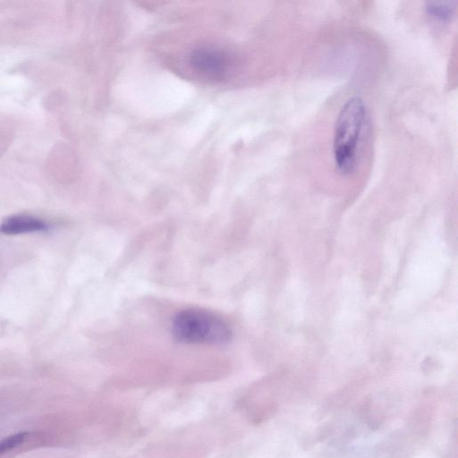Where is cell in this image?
I'll return each instance as SVG.
<instances>
[{"instance_id": "obj_1", "label": "cell", "mask_w": 458, "mask_h": 458, "mask_svg": "<svg viewBox=\"0 0 458 458\" xmlns=\"http://www.w3.org/2000/svg\"><path fill=\"white\" fill-rule=\"evenodd\" d=\"M367 122L368 108L363 98H348L335 118L332 139L334 164L342 175H350L357 168Z\"/></svg>"}, {"instance_id": "obj_2", "label": "cell", "mask_w": 458, "mask_h": 458, "mask_svg": "<svg viewBox=\"0 0 458 458\" xmlns=\"http://www.w3.org/2000/svg\"><path fill=\"white\" fill-rule=\"evenodd\" d=\"M172 334L183 344H224L232 338V331L223 319L196 309L182 310L174 317Z\"/></svg>"}, {"instance_id": "obj_3", "label": "cell", "mask_w": 458, "mask_h": 458, "mask_svg": "<svg viewBox=\"0 0 458 458\" xmlns=\"http://www.w3.org/2000/svg\"><path fill=\"white\" fill-rule=\"evenodd\" d=\"M189 64L192 70L205 79H225L233 64L232 55L225 50L201 47L191 51Z\"/></svg>"}, {"instance_id": "obj_4", "label": "cell", "mask_w": 458, "mask_h": 458, "mask_svg": "<svg viewBox=\"0 0 458 458\" xmlns=\"http://www.w3.org/2000/svg\"><path fill=\"white\" fill-rule=\"evenodd\" d=\"M48 228L47 224L32 216L14 215L5 218L0 224V233L14 235L45 232Z\"/></svg>"}, {"instance_id": "obj_5", "label": "cell", "mask_w": 458, "mask_h": 458, "mask_svg": "<svg viewBox=\"0 0 458 458\" xmlns=\"http://www.w3.org/2000/svg\"><path fill=\"white\" fill-rule=\"evenodd\" d=\"M456 9L455 1H428L425 4L427 15L441 23L451 21L456 13Z\"/></svg>"}, {"instance_id": "obj_6", "label": "cell", "mask_w": 458, "mask_h": 458, "mask_svg": "<svg viewBox=\"0 0 458 458\" xmlns=\"http://www.w3.org/2000/svg\"><path fill=\"white\" fill-rule=\"evenodd\" d=\"M29 436V432L22 431L0 439V458L7 453L17 449L28 439Z\"/></svg>"}]
</instances>
